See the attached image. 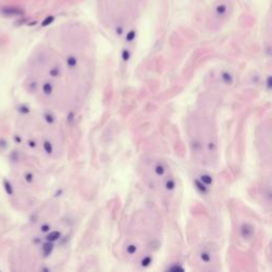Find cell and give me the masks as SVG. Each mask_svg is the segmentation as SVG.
Listing matches in <instances>:
<instances>
[{"label": "cell", "mask_w": 272, "mask_h": 272, "mask_svg": "<svg viewBox=\"0 0 272 272\" xmlns=\"http://www.w3.org/2000/svg\"><path fill=\"white\" fill-rule=\"evenodd\" d=\"M2 14L8 15V16H14V15H20L22 14V11L20 9L15 8V6H6V8L1 9Z\"/></svg>", "instance_id": "1"}, {"label": "cell", "mask_w": 272, "mask_h": 272, "mask_svg": "<svg viewBox=\"0 0 272 272\" xmlns=\"http://www.w3.org/2000/svg\"><path fill=\"white\" fill-rule=\"evenodd\" d=\"M240 231H241V235L244 238H250L253 235V233H254L253 228L250 224H248V223H244L241 226V230Z\"/></svg>", "instance_id": "2"}, {"label": "cell", "mask_w": 272, "mask_h": 272, "mask_svg": "<svg viewBox=\"0 0 272 272\" xmlns=\"http://www.w3.org/2000/svg\"><path fill=\"white\" fill-rule=\"evenodd\" d=\"M42 251H43V254H44L45 256H49L53 251V244L50 241L45 242V244H43Z\"/></svg>", "instance_id": "3"}, {"label": "cell", "mask_w": 272, "mask_h": 272, "mask_svg": "<svg viewBox=\"0 0 272 272\" xmlns=\"http://www.w3.org/2000/svg\"><path fill=\"white\" fill-rule=\"evenodd\" d=\"M61 237V233L58 231H52V232H49L46 236V240L50 242H54L56 241L58 238Z\"/></svg>", "instance_id": "4"}, {"label": "cell", "mask_w": 272, "mask_h": 272, "mask_svg": "<svg viewBox=\"0 0 272 272\" xmlns=\"http://www.w3.org/2000/svg\"><path fill=\"white\" fill-rule=\"evenodd\" d=\"M2 184H3V188H4V192H6V194H9V196H12V194H14V189H13V186H12V184H11V182H10V181L3 180Z\"/></svg>", "instance_id": "5"}, {"label": "cell", "mask_w": 272, "mask_h": 272, "mask_svg": "<svg viewBox=\"0 0 272 272\" xmlns=\"http://www.w3.org/2000/svg\"><path fill=\"white\" fill-rule=\"evenodd\" d=\"M200 181L204 185H206V186H209V185L213 184V178L208 174H202L200 177Z\"/></svg>", "instance_id": "6"}, {"label": "cell", "mask_w": 272, "mask_h": 272, "mask_svg": "<svg viewBox=\"0 0 272 272\" xmlns=\"http://www.w3.org/2000/svg\"><path fill=\"white\" fill-rule=\"evenodd\" d=\"M194 184H196L197 189L200 192H202V194H206V192H207V187H206V185H204L200 180L194 181Z\"/></svg>", "instance_id": "7"}, {"label": "cell", "mask_w": 272, "mask_h": 272, "mask_svg": "<svg viewBox=\"0 0 272 272\" xmlns=\"http://www.w3.org/2000/svg\"><path fill=\"white\" fill-rule=\"evenodd\" d=\"M165 171H166V168L164 167V165L162 164H157L155 167H154V172H155L157 175H164L165 174Z\"/></svg>", "instance_id": "8"}, {"label": "cell", "mask_w": 272, "mask_h": 272, "mask_svg": "<svg viewBox=\"0 0 272 272\" xmlns=\"http://www.w3.org/2000/svg\"><path fill=\"white\" fill-rule=\"evenodd\" d=\"M221 77H222V80H223V82H224L225 84H231L233 82V78H232V75H231L229 72H226V71L222 72Z\"/></svg>", "instance_id": "9"}, {"label": "cell", "mask_w": 272, "mask_h": 272, "mask_svg": "<svg viewBox=\"0 0 272 272\" xmlns=\"http://www.w3.org/2000/svg\"><path fill=\"white\" fill-rule=\"evenodd\" d=\"M165 187H166L167 190H173L175 187V182L173 179H168L165 182Z\"/></svg>", "instance_id": "10"}, {"label": "cell", "mask_w": 272, "mask_h": 272, "mask_svg": "<svg viewBox=\"0 0 272 272\" xmlns=\"http://www.w3.org/2000/svg\"><path fill=\"white\" fill-rule=\"evenodd\" d=\"M43 147H44L45 152L47 153V154H51V153L53 152L52 144H51L50 142H48V140H46V142H44V145H43Z\"/></svg>", "instance_id": "11"}, {"label": "cell", "mask_w": 272, "mask_h": 272, "mask_svg": "<svg viewBox=\"0 0 272 272\" xmlns=\"http://www.w3.org/2000/svg\"><path fill=\"white\" fill-rule=\"evenodd\" d=\"M52 90H53V87L50 83H45L44 85H43V92H44L45 95L49 96V95H51Z\"/></svg>", "instance_id": "12"}, {"label": "cell", "mask_w": 272, "mask_h": 272, "mask_svg": "<svg viewBox=\"0 0 272 272\" xmlns=\"http://www.w3.org/2000/svg\"><path fill=\"white\" fill-rule=\"evenodd\" d=\"M44 118L48 123H53V122L56 121V118H54V116H53L51 113H46V114H44Z\"/></svg>", "instance_id": "13"}, {"label": "cell", "mask_w": 272, "mask_h": 272, "mask_svg": "<svg viewBox=\"0 0 272 272\" xmlns=\"http://www.w3.org/2000/svg\"><path fill=\"white\" fill-rule=\"evenodd\" d=\"M67 64L69 67H75V64H77V58L75 56H69L67 58Z\"/></svg>", "instance_id": "14"}, {"label": "cell", "mask_w": 272, "mask_h": 272, "mask_svg": "<svg viewBox=\"0 0 272 272\" xmlns=\"http://www.w3.org/2000/svg\"><path fill=\"white\" fill-rule=\"evenodd\" d=\"M216 12H217V14H218V15H223L225 12H226V6H223V4H221V6H217Z\"/></svg>", "instance_id": "15"}, {"label": "cell", "mask_w": 272, "mask_h": 272, "mask_svg": "<svg viewBox=\"0 0 272 272\" xmlns=\"http://www.w3.org/2000/svg\"><path fill=\"white\" fill-rule=\"evenodd\" d=\"M201 259H202L203 261H205V263H209V261H211V255H209V253H207V252L201 253Z\"/></svg>", "instance_id": "16"}, {"label": "cell", "mask_w": 272, "mask_h": 272, "mask_svg": "<svg viewBox=\"0 0 272 272\" xmlns=\"http://www.w3.org/2000/svg\"><path fill=\"white\" fill-rule=\"evenodd\" d=\"M29 111H30L29 108L27 105H25V104L18 106V112H19V113H22V114H28Z\"/></svg>", "instance_id": "17"}, {"label": "cell", "mask_w": 272, "mask_h": 272, "mask_svg": "<svg viewBox=\"0 0 272 272\" xmlns=\"http://www.w3.org/2000/svg\"><path fill=\"white\" fill-rule=\"evenodd\" d=\"M54 20V18H53V16H48L46 19L44 20V21L42 22V26L43 27H46V26H48V25H50L51 22Z\"/></svg>", "instance_id": "18"}, {"label": "cell", "mask_w": 272, "mask_h": 272, "mask_svg": "<svg viewBox=\"0 0 272 272\" xmlns=\"http://www.w3.org/2000/svg\"><path fill=\"white\" fill-rule=\"evenodd\" d=\"M136 250H137V248H136V246H134V244L128 246V248H127V252H128L129 254H134V253L136 252Z\"/></svg>", "instance_id": "19"}, {"label": "cell", "mask_w": 272, "mask_h": 272, "mask_svg": "<svg viewBox=\"0 0 272 272\" xmlns=\"http://www.w3.org/2000/svg\"><path fill=\"white\" fill-rule=\"evenodd\" d=\"M25 179L28 183H32V182H33V174H32L31 172H28V173H26Z\"/></svg>", "instance_id": "20"}, {"label": "cell", "mask_w": 272, "mask_h": 272, "mask_svg": "<svg viewBox=\"0 0 272 272\" xmlns=\"http://www.w3.org/2000/svg\"><path fill=\"white\" fill-rule=\"evenodd\" d=\"M41 231H42L43 233H48V232L50 231V225L47 224V223H45V224H43L42 226H41Z\"/></svg>", "instance_id": "21"}, {"label": "cell", "mask_w": 272, "mask_h": 272, "mask_svg": "<svg viewBox=\"0 0 272 272\" xmlns=\"http://www.w3.org/2000/svg\"><path fill=\"white\" fill-rule=\"evenodd\" d=\"M134 37H135V31H131L130 33H128V35H127V41L131 42V41H133Z\"/></svg>", "instance_id": "22"}, {"label": "cell", "mask_w": 272, "mask_h": 272, "mask_svg": "<svg viewBox=\"0 0 272 272\" xmlns=\"http://www.w3.org/2000/svg\"><path fill=\"white\" fill-rule=\"evenodd\" d=\"M142 266H149V265L151 264V258L150 257H146V258H144L142 259Z\"/></svg>", "instance_id": "23"}, {"label": "cell", "mask_w": 272, "mask_h": 272, "mask_svg": "<svg viewBox=\"0 0 272 272\" xmlns=\"http://www.w3.org/2000/svg\"><path fill=\"white\" fill-rule=\"evenodd\" d=\"M6 147H8V142H6V140H4L3 138L0 139V148H2V149H6Z\"/></svg>", "instance_id": "24"}, {"label": "cell", "mask_w": 272, "mask_h": 272, "mask_svg": "<svg viewBox=\"0 0 272 272\" xmlns=\"http://www.w3.org/2000/svg\"><path fill=\"white\" fill-rule=\"evenodd\" d=\"M129 58H130V53H129L128 50H125L122 52V58H123L125 61H128Z\"/></svg>", "instance_id": "25"}, {"label": "cell", "mask_w": 272, "mask_h": 272, "mask_svg": "<svg viewBox=\"0 0 272 272\" xmlns=\"http://www.w3.org/2000/svg\"><path fill=\"white\" fill-rule=\"evenodd\" d=\"M50 75H52V77H56V75H58V69H52L50 71Z\"/></svg>", "instance_id": "26"}, {"label": "cell", "mask_w": 272, "mask_h": 272, "mask_svg": "<svg viewBox=\"0 0 272 272\" xmlns=\"http://www.w3.org/2000/svg\"><path fill=\"white\" fill-rule=\"evenodd\" d=\"M267 87H268V89L271 88V77H268V79H267Z\"/></svg>", "instance_id": "27"}, {"label": "cell", "mask_w": 272, "mask_h": 272, "mask_svg": "<svg viewBox=\"0 0 272 272\" xmlns=\"http://www.w3.org/2000/svg\"><path fill=\"white\" fill-rule=\"evenodd\" d=\"M28 144H29V147H31V148H34L35 147V145H36L35 142H33V140H29Z\"/></svg>", "instance_id": "28"}, {"label": "cell", "mask_w": 272, "mask_h": 272, "mask_svg": "<svg viewBox=\"0 0 272 272\" xmlns=\"http://www.w3.org/2000/svg\"><path fill=\"white\" fill-rule=\"evenodd\" d=\"M15 140H16V142H20V139L18 138V137H17V136H15Z\"/></svg>", "instance_id": "29"}, {"label": "cell", "mask_w": 272, "mask_h": 272, "mask_svg": "<svg viewBox=\"0 0 272 272\" xmlns=\"http://www.w3.org/2000/svg\"><path fill=\"white\" fill-rule=\"evenodd\" d=\"M117 32H118V33H121V32H122V30H121V29H119V28H118V29H117Z\"/></svg>", "instance_id": "30"}]
</instances>
